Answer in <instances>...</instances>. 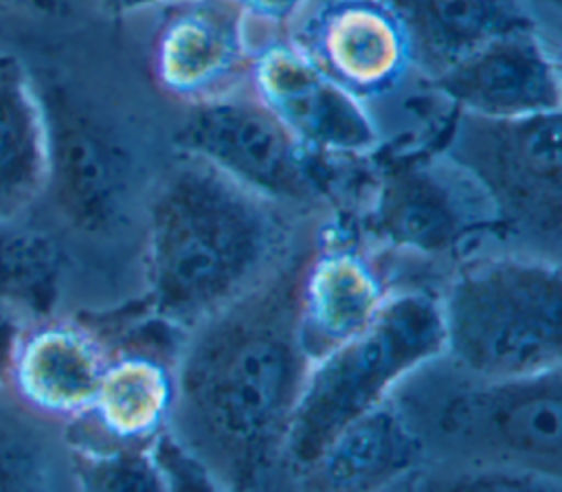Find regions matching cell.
Listing matches in <instances>:
<instances>
[{
    "instance_id": "obj_16",
    "label": "cell",
    "mask_w": 562,
    "mask_h": 492,
    "mask_svg": "<svg viewBox=\"0 0 562 492\" xmlns=\"http://www.w3.org/2000/svg\"><path fill=\"white\" fill-rule=\"evenodd\" d=\"M384 299L380 279L353 250L331 248L305 259L296 292V325L310 365L360 334Z\"/></svg>"
},
{
    "instance_id": "obj_20",
    "label": "cell",
    "mask_w": 562,
    "mask_h": 492,
    "mask_svg": "<svg viewBox=\"0 0 562 492\" xmlns=\"http://www.w3.org/2000/svg\"><path fill=\"white\" fill-rule=\"evenodd\" d=\"M61 277L64 250L48 231L0 217V305L44 321L59 301Z\"/></svg>"
},
{
    "instance_id": "obj_13",
    "label": "cell",
    "mask_w": 562,
    "mask_h": 492,
    "mask_svg": "<svg viewBox=\"0 0 562 492\" xmlns=\"http://www.w3.org/2000/svg\"><path fill=\"white\" fill-rule=\"evenodd\" d=\"M296 46L360 101L389 92L411 68L406 35L386 0H323Z\"/></svg>"
},
{
    "instance_id": "obj_23",
    "label": "cell",
    "mask_w": 562,
    "mask_h": 492,
    "mask_svg": "<svg viewBox=\"0 0 562 492\" xmlns=\"http://www.w3.org/2000/svg\"><path fill=\"white\" fill-rule=\"evenodd\" d=\"M415 492H562V474L507 463H450Z\"/></svg>"
},
{
    "instance_id": "obj_25",
    "label": "cell",
    "mask_w": 562,
    "mask_h": 492,
    "mask_svg": "<svg viewBox=\"0 0 562 492\" xmlns=\"http://www.w3.org/2000/svg\"><path fill=\"white\" fill-rule=\"evenodd\" d=\"M33 321L15 308L0 305V389L9 384L24 334Z\"/></svg>"
},
{
    "instance_id": "obj_3",
    "label": "cell",
    "mask_w": 562,
    "mask_h": 492,
    "mask_svg": "<svg viewBox=\"0 0 562 492\" xmlns=\"http://www.w3.org/2000/svg\"><path fill=\"white\" fill-rule=\"evenodd\" d=\"M443 360V358H441ZM413 371L391 393L424 455L454 463H507L562 474V367L527 378H479L443 360Z\"/></svg>"
},
{
    "instance_id": "obj_21",
    "label": "cell",
    "mask_w": 562,
    "mask_h": 492,
    "mask_svg": "<svg viewBox=\"0 0 562 492\" xmlns=\"http://www.w3.org/2000/svg\"><path fill=\"white\" fill-rule=\"evenodd\" d=\"M68 452L64 422L0 389V492H53L57 461Z\"/></svg>"
},
{
    "instance_id": "obj_17",
    "label": "cell",
    "mask_w": 562,
    "mask_h": 492,
    "mask_svg": "<svg viewBox=\"0 0 562 492\" xmlns=\"http://www.w3.org/2000/svg\"><path fill=\"white\" fill-rule=\"evenodd\" d=\"M408 42L411 68L428 81L481 46L538 29L522 0H386Z\"/></svg>"
},
{
    "instance_id": "obj_1",
    "label": "cell",
    "mask_w": 562,
    "mask_h": 492,
    "mask_svg": "<svg viewBox=\"0 0 562 492\" xmlns=\"http://www.w3.org/2000/svg\"><path fill=\"white\" fill-rule=\"evenodd\" d=\"M305 259L281 264L180 345L167 431L231 492H261L283 468L310 360L296 292Z\"/></svg>"
},
{
    "instance_id": "obj_8",
    "label": "cell",
    "mask_w": 562,
    "mask_h": 492,
    "mask_svg": "<svg viewBox=\"0 0 562 492\" xmlns=\"http://www.w3.org/2000/svg\"><path fill=\"white\" fill-rule=\"evenodd\" d=\"M182 156L195 158L274 206L318 195L310 152L255 97L237 88L189 103L176 132Z\"/></svg>"
},
{
    "instance_id": "obj_2",
    "label": "cell",
    "mask_w": 562,
    "mask_h": 492,
    "mask_svg": "<svg viewBox=\"0 0 562 492\" xmlns=\"http://www.w3.org/2000/svg\"><path fill=\"white\" fill-rule=\"evenodd\" d=\"M281 264L277 206L182 156L147 204V312L191 332Z\"/></svg>"
},
{
    "instance_id": "obj_22",
    "label": "cell",
    "mask_w": 562,
    "mask_h": 492,
    "mask_svg": "<svg viewBox=\"0 0 562 492\" xmlns=\"http://www.w3.org/2000/svg\"><path fill=\"white\" fill-rule=\"evenodd\" d=\"M64 439L77 492H167L154 441H108L83 415L64 422Z\"/></svg>"
},
{
    "instance_id": "obj_26",
    "label": "cell",
    "mask_w": 562,
    "mask_h": 492,
    "mask_svg": "<svg viewBox=\"0 0 562 492\" xmlns=\"http://www.w3.org/2000/svg\"><path fill=\"white\" fill-rule=\"evenodd\" d=\"M246 18L283 26L299 15L307 0H231Z\"/></svg>"
},
{
    "instance_id": "obj_7",
    "label": "cell",
    "mask_w": 562,
    "mask_h": 492,
    "mask_svg": "<svg viewBox=\"0 0 562 492\" xmlns=\"http://www.w3.org/2000/svg\"><path fill=\"white\" fill-rule=\"evenodd\" d=\"M46 182L59 217L86 237H110L134 202V160L119 134L61 83L40 88Z\"/></svg>"
},
{
    "instance_id": "obj_27",
    "label": "cell",
    "mask_w": 562,
    "mask_h": 492,
    "mask_svg": "<svg viewBox=\"0 0 562 492\" xmlns=\"http://www.w3.org/2000/svg\"><path fill=\"white\" fill-rule=\"evenodd\" d=\"M70 9V0H0V13L33 18H59Z\"/></svg>"
},
{
    "instance_id": "obj_5",
    "label": "cell",
    "mask_w": 562,
    "mask_h": 492,
    "mask_svg": "<svg viewBox=\"0 0 562 492\" xmlns=\"http://www.w3.org/2000/svg\"><path fill=\"white\" fill-rule=\"evenodd\" d=\"M441 351L439 299L424 290L386 294L360 334L310 365L285 437L288 474L303 472L345 426Z\"/></svg>"
},
{
    "instance_id": "obj_24",
    "label": "cell",
    "mask_w": 562,
    "mask_h": 492,
    "mask_svg": "<svg viewBox=\"0 0 562 492\" xmlns=\"http://www.w3.org/2000/svg\"><path fill=\"white\" fill-rule=\"evenodd\" d=\"M154 452L165 472L167 492H231L169 431L156 435Z\"/></svg>"
},
{
    "instance_id": "obj_19",
    "label": "cell",
    "mask_w": 562,
    "mask_h": 492,
    "mask_svg": "<svg viewBox=\"0 0 562 492\" xmlns=\"http://www.w3.org/2000/svg\"><path fill=\"white\" fill-rule=\"evenodd\" d=\"M173 404V373L154 356H112L101 378L90 424L116 444H145L167 431Z\"/></svg>"
},
{
    "instance_id": "obj_4",
    "label": "cell",
    "mask_w": 562,
    "mask_h": 492,
    "mask_svg": "<svg viewBox=\"0 0 562 492\" xmlns=\"http://www.w3.org/2000/svg\"><path fill=\"white\" fill-rule=\"evenodd\" d=\"M439 299L443 351L479 378H527L562 367V275L538 255L461 268Z\"/></svg>"
},
{
    "instance_id": "obj_15",
    "label": "cell",
    "mask_w": 562,
    "mask_h": 492,
    "mask_svg": "<svg viewBox=\"0 0 562 492\" xmlns=\"http://www.w3.org/2000/svg\"><path fill=\"white\" fill-rule=\"evenodd\" d=\"M422 459L419 439L386 400L345 426L294 481L299 492H384Z\"/></svg>"
},
{
    "instance_id": "obj_14",
    "label": "cell",
    "mask_w": 562,
    "mask_h": 492,
    "mask_svg": "<svg viewBox=\"0 0 562 492\" xmlns=\"http://www.w3.org/2000/svg\"><path fill=\"white\" fill-rule=\"evenodd\" d=\"M108 362V349L81 323H33L9 384L35 411L70 422L92 409Z\"/></svg>"
},
{
    "instance_id": "obj_6",
    "label": "cell",
    "mask_w": 562,
    "mask_h": 492,
    "mask_svg": "<svg viewBox=\"0 0 562 492\" xmlns=\"http://www.w3.org/2000/svg\"><path fill=\"white\" fill-rule=\"evenodd\" d=\"M560 112L483 119L459 112L443 156L485 195L496 222L533 237H560Z\"/></svg>"
},
{
    "instance_id": "obj_10",
    "label": "cell",
    "mask_w": 562,
    "mask_h": 492,
    "mask_svg": "<svg viewBox=\"0 0 562 492\" xmlns=\"http://www.w3.org/2000/svg\"><path fill=\"white\" fill-rule=\"evenodd\" d=\"M490 222L496 217L485 195L446 156L386 169L371 202L373 233L393 248L419 255L450 253Z\"/></svg>"
},
{
    "instance_id": "obj_28",
    "label": "cell",
    "mask_w": 562,
    "mask_h": 492,
    "mask_svg": "<svg viewBox=\"0 0 562 492\" xmlns=\"http://www.w3.org/2000/svg\"><path fill=\"white\" fill-rule=\"evenodd\" d=\"M99 7L112 15H123V13H132L151 4H158L162 0H97Z\"/></svg>"
},
{
    "instance_id": "obj_12",
    "label": "cell",
    "mask_w": 562,
    "mask_h": 492,
    "mask_svg": "<svg viewBox=\"0 0 562 492\" xmlns=\"http://www.w3.org/2000/svg\"><path fill=\"white\" fill-rule=\"evenodd\" d=\"M430 86L483 119H527L560 112L562 90L553 55L538 29L498 37L450 66Z\"/></svg>"
},
{
    "instance_id": "obj_18",
    "label": "cell",
    "mask_w": 562,
    "mask_h": 492,
    "mask_svg": "<svg viewBox=\"0 0 562 492\" xmlns=\"http://www.w3.org/2000/svg\"><path fill=\"white\" fill-rule=\"evenodd\" d=\"M46 182V121L37 83L11 53H0V217H20Z\"/></svg>"
},
{
    "instance_id": "obj_9",
    "label": "cell",
    "mask_w": 562,
    "mask_h": 492,
    "mask_svg": "<svg viewBox=\"0 0 562 492\" xmlns=\"http://www.w3.org/2000/svg\"><path fill=\"white\" fill-rule=\"evenodd\" d=\"M248 81L255 97L310 154L360 156L378 143V127L362 101L296 44L272 42L257 51Z\"/></svg>"
},
{
    "instance_id": "obj_11",
    "label": "cell",
    "mask_w": 562,
    "mask_h": 492,
    "mask_svg": "<svg viewBox=\"0 0 562 492\" xmlns=\"http://www.w3.org/2000/svg\"><path fill=\"white\" fill-rule=\"evenodd\" d=\"M246 15L231 0H184L160 24L151 53L158 86L189 103L233 90L248 77Z\"/></svg>"
}]
</instances>
